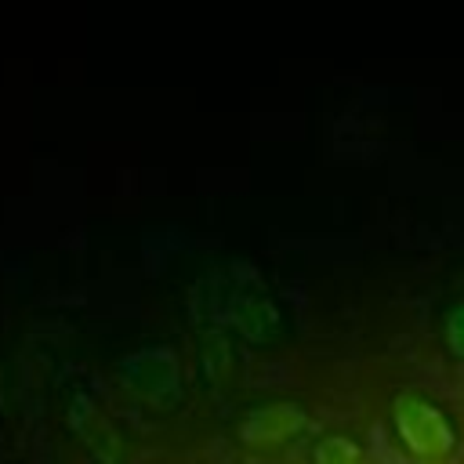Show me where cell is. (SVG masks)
Here are the masks:
<instances>
[{
  "label": "cell",
  "mask_w": 464,
  "mask_h": 464,
  "mask_svg": "<svg viewBox=\"0 0 464 464\" xmlns=\"http://www.w3.org/2000/svg\"><path fill=\"white\" fill-rule=\"evenodd\" d=\"M395 428H399V439L406 442V450L417 460L442 464L453 453V428H450V420L442 417L439 406H431L417 392H402L395 399Z\"/></svg>",
  "instance_id": "6da1fadb"
},
{
  "label": "cell",
  "mask_w": 464,
  "mask_h": 464,
  "mask_svg": "<svg viewBox=\"0 0 464 464\" xmlns=\"http://www.w3.org/2000/svg\"><path fill=\"white\" fill-rule=\"evenodd\" d=\"M297 428H301V413L294 406H268L246 424V439L250 442H283Z\"/></svg>",
  "instance_id": "7a4b0ae2"
},
{
  "label": "cell",
  "mask_w": 464,
  "mask_h": 464,
  "mask_svg": "<svg viewBox=\"0 0 464 464\" xmlns=\"http://www.w3.org/2000/svg\"><path fill=\"white\" fill-rule=\"evenodd\" d=\"M315 464H362L359 446L348 439H326L315 453Z\"/></svg>",
  "instance_id": "3957f363"
},
{
  "label": "cell",
  "mask_w": 464,
  "mask_h": 464,
  "mask_svg": "<svg viewBox=\"0 0 464 464\" xmlns=\"http://www.w3.org/2000/svg\"><path fill=\"white\" fill-rule=\"evenodd\" d=\"M446 337H450L453 352H457V355H464V304H457V308L450 312V323H446Z\"/></svg>",
  "instance_id": "277c9868"
}]
</instances>
